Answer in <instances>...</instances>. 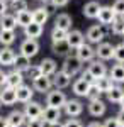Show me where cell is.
<instances>
[{
	"label": "cell",
	"mask_w": 124,
	"mask_h": 127,
	"mask_svg": "<svg viewBox=\"0 0 124 127\" xmlns=\"http://www.w3.org/2000/svg\"><path fill=\"white\" fill-rule=\"evenodd\" d=\"M82 69H83V63L76 58V56H71V54L66 56L65 61H63V64H61V71L65 75H68L70 78H73L78 73H82Z\"/></svg>",
	"instance_id": "obj_1"
},
{
	"label": "cell",
	"mask_w": 124,
	"mask_h": 127,
	"mask_svg": "<svg viewBox=\"0 0 124 127\" xmlns=\"http://www.w3.org/2000/svg\"><path fill=\"white\" fill-rule=\"evenodd\" d=\"M66 95H65V92H61V90H56V88H53V90H49L48 93H46V107H53V108H61L65 107V103H66Z\"/></svg>",
	"instance_id": "obj_2"
},
{
	"label": "cell",
	"mask_w": 124,
	"mask_h": 127,
	"mask_svg": "<svg viewBox=\"0 0 124 127\" xmlns=\"http://www.w3.org/2000/svg\"><path fill=\"white\" fill-rule=\"evenodd\" d=\"M87 73L95 81L97 78H102V76L107 75V66L104 64V61H100V59H92L88 63V66H87Z\"/></svg>",
	"instance_id": "obj_3"
},
{
	"label": "cell",
	"mask_w": 124,
	"mask_h": 127,
	"mask_svg": "<svg viewBox=\"0 0 124 127\" xmlns=\"http://www.w3.org/2000/svg\"><path fill=\"white\" fill-rule=\"evenodd\" d=\"M43 110H44V107H43L39 102L31 100V102H27V103H24V110H22V112H24L26 119L31 120V119H41Z\"/></svg>",
	"instance_id": "obj_4"
},
{
	"label": "cell",
	"mask_w": 124,
	"mask_h": 127,
	"mask_svg": "<svg viewBox=\"0 0 124 127\" xmlns=\"http://www.w3.org/2000/svg\"><path fill=\"white\" fill-rule=\"evenodd\" d=\"M104 37H105L104 26H92V27H88L85 34V39L88 41V44H100V42H104Z\"/></svg>",
	"instance_id": "obj_5"
},
{
	"label": "cell",
	"mask_w": 124,
	"mask_h": 127,
	"mask_svg": "<svg viewBox=\"0 0 124 127\" xmlns=\"http://www.w3.org/2000/svg\"><path fill=\"white\" fill-rule=\"evenodd\" d=\"M39 53V42L38 39H24L20 42V53L22 56H26V58H34L36 54Z\"/></svg>",
	"instance_id": "obj_6"
},
{
	"label": "cell",
	"mask_w": 124,
	"mask_h": 127,
	"mask_svg": "<svg viewBox=\"0 0 124 127\" xmlns=\"http://www.w3.org/2000/svg\"><path fill=\"white\" fill-rule=\"evenodd\" d=\"M75 56L82 63H90L92 59H95V49L92 48V44H88V42H83L80 48L75 49Z\"/></svg>",
	"instance_id": "obj_7"
},
{
	"label": "cell",
	"mask_w": 124,
	"mask_h": 127,
	"mask_svg": "<svg viewBox=\"0 0 124 127\" xmlns=\"http://www.w3.org/2000/svg\"><path fill=\"white\" fill-rule=\"evenodd\" d=\"M32 90L38 92V93H48L49 90H53V83H51V78L49 76H44V75H39L36 80H32Z\"/></svg>",
	"instance_id": "obj_8"
},
{
	"label": "cell",
	"mask_w": 124,
	"mask_h": 127,
	"mask_svg": "<svg viewBox=\"0 0 124 127\" xmlns=\"http://www.w3.org/2000/svg\"><path fill=\"white\" fill-rule=\"evenodd\" d=\"M65 114H66L68 117H78V115H82V112H83V103L80 102V100H76V98H70L66 100V103H65Z\"/></svg>",
	"instance_id": "obj_9"
},
{
	"label": "cell",
	"mask_w": 124,
	"mask_h": 127,
	"mask_svg": "<svg viewBox=\"0 0 124 127\" xmlns=\"http://www.w3.org/2000/svg\"><path fill=\"white\" fill-rule=\"evenodd\" d=\"M95 56L100 59V61L114 59V46H112L111 42H100V44H97Z\"/></svg>",
	"instance_id": "obj_10"
},
{
	"label": "cell",
	"mask_w": 124,
	"mask_h": 127,
	"mask_svg": "<svg viewBox=\"0 0 124 127\" xmlns=\"http://www.w3.org/2000/svg\"><path fill=\"white\" fill-rule=\"evenodd\" d=\"M117 17L114 14V10H112V7H109V5H100V9H99V14H97V19H99V22H100V26H111L112 22H114V19Z\"/></svg>",
	"instance_id": "obj_11"
},
{
	"label": "cell",
	"mask_w": 124,
	"mask_h": 127,
	"mask_svg": "<svg viewBox=\"0 0 124 127\" xmlns=\"http://www.w3.org/2000/svg\"><path fill=\"white\" fill-rule=\"evenodd\" d=\"M51 83H53V88H56V90H65V88L70 87L71 78L68 75H65L61 69H58L56 73L51 76Z\"/></svg>",
	"instance_id": "obj_12"
},
{
	"label": "cell",
	"mask_w": 124,
	"mask_h": 127,
	"mask_svg": "<svg viewBox=\"0 0 124 127\" xmlns=\"http://www.w3.org/2000/svg\"><path fill=\"white\" fill-rule=\"evenodd\" d=\"M38 66H39L41 75L49 76V78H51V76H53V75L58 71V63H56L53 58H44V59H41V63H39Z\"/></svg>",
	"instance_id": "obj_13"
},
{
	"label": "cell",
	"mask_w": 124,
	"mask_h": 127,
	"mask_svg": "<svg viewBox=\"0 0 124 127\" xmlns=\"http://www.w3.org/2000/svg\"><path fill=\"white\" fill-rule=\"evenodd\" d=\"M0 103H2V105H7V107L17 103L15 90H14V88H9V87H2L0 88Z\"/></svg>",
	"instance_id": "obj_14"
},
{
	"label": "cell",
	"mask_w": 124,
	"mask_h": 127,
	"mask_svg": "<svg viewBox=\"0 0 124 127\" xmlns=\"http://www.w3.org/2000/svg\"><path fill=\"white\" fill-rule=\"evenodd\" d=\"M66 42H68V46H70L71 49H76V48H80V46L85 42V36L82 34V31H78V29L68 31Z\"/></svg>",
	"instance_id": "obj_15"
},
{
	"label": "cell",
	"mask_w": 124,
	"mask_h": 127,
	"mask_svg": "<svg viewBox=\"0 0 124 127\" xmlns=\"http://www.w3.org/2000/svg\"><path fill=\"white\" fill-rule=\"evenodd\" d=\"M41 119H43V122L46 126L48 124H56V122H60V119H61V110L60 108H53V107H44Z\"/></svg>",
	"instance_id": "obj_16"
},
{
	"label": "cell",
	"mask_w": 124,
	"mask_h": 127,
	"mask_svg": "<svg viewBox=\"0 0 124 127\" xmlns=\"http://www.w3.org/2000/svg\"><path fill=\"white\" fill-rule=\"evenodd\" d=\"M34 90H32V87H29V85H20L19 88H15V95H17V102L19 103H27V102H31L32 100V97H34Z\"/></svg>",
	"instance_id": "obj_17"
},
{
	"label": "cell",
	"mask_w": 124,
	"mask_h": 127,
	"mask_svg": "<svg viewBox=\"0 0 124 127\" xmlns=\"http://www.w3.org/2000/svg\"><path fill=\"white\" fill-rule=\"evenodd\" d=\"M24 73H19V71H15V69H12L10 73H7V81H5V87L9 88H19L20 85H24Z\"/></svg>",
	"instance_id": "obj_18"
},
{
	"label": "cell",
	"mask_w": 124,
	"mask_h": 127,
	"mask_svg": "<svg viewBox=\"0 0 124 127\" xmlns=\"http://www.w3.org/2000/svg\"><path fill=\"white\" fill-rule=\"evenodd\" d=\"M90 87H92V83H88L87 80L76 78L75 81H73V85H71V90H73V93H75L76 97H87Z\"/></svg>",
	"instance_id": "obj_19"
},
{
	"label": "cell",
	"mask_w": 124,
	"mask_h": 127,
	"mask_svg": "<svg viewBox=\"0 0 124 127\" xmlns=\"http://www.w3.org/2000/svg\"><path fill=\"white\" fill-rule=\"evenodd\" d=\"M7 122L12 127H24L26 122H27V119H26L22 110H12L9 115H7Z\"/></svg>",
	"instance_id": "obj_20"
},
{
	"label": "cell",
	"mask_w": 124,
	"mask_h": 127,
	"mask_svg": "<svg viewBox=\"0 0 124 127\" xmlns=\"http://www.w3.org/2000/svg\"><path fill=\"white\" fill-rule=\"evenodd\" d=\"M105 110H107V105L102 100H92V102H88V114L92 117H102L105 114Z\"/></svg>",
	"instance_id": "obj_21"
},
{
	"label": "cell",
	"mask_w": 124,
	"mask_h": 127,
	"mask_svg": "<svg viewBox=\"0 0 124 127\" xmlns=\"http://www.w3.org/2000/svg\"><path fill=\"white\" fill-rule=\"evenodd\" d=\"M17 27V20H15V14H3L0 17V29L3 31H15Z\"/></svg>",
	"instance_id": "obj_22"
},
{
	"label": "cell",
	"mask_w": 124,
	"mask_h": 127,
	"mask_svg": "<svg viewBox=\"0 0 124 127\" xmlns=\"http://www.w3.org/2000/svg\"><path fill=\"white\" fill-rule=\"evenodd\" d=\"M31 66V59L26 58V56H22V54H15V58H14V63H12V68L15 69V71H19V73H26Z\"/></svg>",
	"instance_id": "obj_23"
},
{
	"label": "cell",
	"mask_w": 124,
	"mask_h": 127,
	"mask_svg": "<svg viewBox=\"0 0 124 127\" xmlns=\"http://www.w3.org/2000/svg\"><path fill=\"white\" fill-rule=\"evenodd\" d=\"M55 27L60 31H71V17L68 14H58L56 19H55Z\"/></svg>",
	"instance_id": "obj_24"
},
{
	"label": "cell",
	"mask_w": 124,
	"mask_h": 127,
	"mask_svg": "<svg viewBox=\"0 0 124 127\" xmlns=\"http://www.w3.org/2000/svg\"><path fill=\"white\" fill-rule=\"evenodd\" d=\"M99 9H100V3L95 2V0H90V2H87L85 5H83V15H85L87 19H97V14H99Z\"/></svg>",
	"instance_id": "obj_25"
},
{
	"label": "cell",
	"mask_w": 124,
	"mask_h": 127,
	"mask_svg": "<svg viewBox=\"0 0 124 127\" xmlns=\"http://www.w3.org/2000/svg\"><path fill=\"white\" fill-rule=\"evenodd\" d=\"M43 26L41 24H36V22H31L27 27H24V34L27 39H38L43 36Z\"/></svg>",
	"instance_id": "obj_26"
},
{
	"label": "cell",
	"mask_w": 124,
	"mask_h": 127,
	"mask_svg": "<svg viewBox=\"0 0 124 127\" xmlns=\"http://www.w3.org/2000/svg\"><path fill=\"white\" fill-rule=\"evenodd\" d=\"M15 54H17V53L12 48H2L0 49V64H2V66H12Z\"/></svg>",
	"instance_id": "obj_27"
},
{
	"label": "cell",
	"mask_w": 124,
	"mask_h": 127,
	"mask_svg": "<svg viewBox=\"0 0 124 127\" xmlns=\"http://www.w3.org/2000/svg\"><path fill=\"white\" fill-rule=\"evenodd\" d=\"M94 85H95V87L100 90V93H109L116 83H114L111 78H109L107 75H105V76H102V78H97L95 81H94Z\"/></svg>",
	"instance_id": "obj_28"
},
{
	"label": "cell",
	"mask_w": 124,
	"mask_h": 127,
	"mask_svg": "<svg viewBox=\"0 0 124 127\" xmlns=\"http://www.w3.org/2000/svg\"><path fill=\"white\" fill-rule=\"evenodd\" d=\"M109 78L114 83H124V64H114L109 71Z\"/></svg>",
	"instance_id": "obj_29"
},
{
	"label": "cell",
	"mask_w": 124,
	"mask_h": 127,
	"mask_svg": "<svg viewBox=\"0 0 124 127\" xmlns=\"http://www.w3.org/2000/svg\"><path fill=\"white\" fill-rule=\"evenodd\" d=\"M15 41V32L14 31H3L0 29V44L3 48H10Z\"/></svg>",
	"instance_id": "obj_30"
},
{
	"label": "cell",
	"mask_w": 124,
	"mask_h": 127,
	"mask_svg": "<svg viewBox=\"0 0 124 127\" xmlns=\"http://www.w3.org/2000/svg\"><path fill=\"white\" fill-rule=\"evenodd\" d=\"M70 51H71V48L68 46L66 41H60V42H53V53L55 54H58V56H70Z\"/></svg>",
	"instance_id": "obj_31"
},
{
	"label": "cell",
	"mask_w": 124,
	"mask_h": 127,
	"mask_svg": "<svg viewBox=\"0 0 124 127\" xmlns=\"http://www.w3.org/2000/svg\"><path fill=\"white\" fill-rule=\"evenodd\" d=\"M15 20H17V26H20V27H27L29 24L32 22V12H31V10L19 12V14H15Z\"/></svg>",
	"instance_id": "obj_32"
},
{
	"label": "cell",
	"mask_w": 124,
	"mask_h": 127,
	"mask_svg": "<svg viewBox=\"0 0 124 127\" xmlns=\"http://www.w3.org/2000/svg\"><path fill=\"white\" fill-rule=\"evenodd\" d=\"M105 95H107V100H109V102H112V103H119V102L123 100V97H124V90L121 87L114 85L112 90H111L109 93H105Z\"/></svg>",
	"instance_id": "obj_33"
},
{
	"label": "cell",
	"mask_w": 124,
	"mask_h": 127,
	"mask_svg": "<svg viewBox=\"0 0 124 127\" xmlns=\"http://www.w3.org/2000/svg\"><path fill=\"white\" fill-rule=\"evenodd\" d=\"M48 12L43 9V7H38L36 10H32V22H36V24H46V20H48Z\"/></svg>",
	"instance_id": "obj_34"
},
{
	"label": "cell",
	"mask_w": 124,
	"mask_h": 127,
	"mask_svg": "<svg viewBox=\"0 0 124 127\" xmlns=\"http://www.w3.org/2000/svg\"><path fill=\"white\" fill-rule=\"evenodd\" d=\"M111 32H114L117 36H123L124 32V17H116L114 22L111 24Z\"/></svg>",
	"instance_id": "obj_35"
},
{
	"label": "cell",
	"mask_w": 124,
	"mask_h": 127,
	"mask_svg": "<svg viewBox=\"0 0 124 127\" xmlns=\"http://www.w3.org/2000/svg\"><path fill=\"white\" fill-rule=\"evenodd\" d=\"M9 7L14 10L15 14H19V12H24V10H29L27 2H26V0H15V2H12V3H10Z\"/></svg>",
	"instance_id": "obj_36"
},
{
	"label": "cell",
	"mask_w": 124,
	"mask_h": 127,
	"mask_svg": "<svg viewBox=\"0 0 124 127\" xmlns=\"http://www.w3.org/2000/svg\"><path fill=\"white\" fill-rule=\"evenodd\" d=\"M114 59L119 64H124V42L114 46Z\"/></svg>",
	"instance_id": "obj_37"
},
{
	"label": "cell",
	"mask_w": 124,
	"mask_h": 127,
	"mask_svg": "<svg viewBox=\"0 0 124 127\" xmlns=\"http://www.w3.org/2000/svg\"><path fill=\"white\" fill-rule=\"evenodd\" d=\"M66 34L68 32H65V31H60V29H56V27H53V31H51V41H53V42L66 41Z\"/></svg>",
	"instance_id": "obj_38"
},
{
	"label": "cell",
	"mask_w": 124,
	"mask_h": 127,
	"mask_svg": "<svg viewBox=\"0 0 124 127\" xmlns=\"http://www.w3.org/2000/svg\"><path fill=\"white\" fill-rule=\"evenodd\" d=\"M100 97H102V93H100V90L92 83V87H90V90H88V93H87V98H88V102H92V100H100Z\"/></svg>",
	"instance_id": "obj_39"
},
{
	"label": "cell",
	"mask_w": 124,
	"mask_h": 127,
	"mask_svg": "<svg viewBox=\"0 0 124 127\" xmlns=\"http://www.w3.org/2000/svg\"><path fill=\"white\" fill-rule=\"evenodd\" d=\"M39 75H41V71H39V66H38V64H31V66H29V69L26 71V78H29L31 81H32V80H36Z\"/></svg>",
	"instance_id": "obj_40"
},
{
	"label": "cell",
	"mask_w": 124,
	"mask_h": 127,
	"mask_svg": "<svg viewBox=\"0 0 124 127\" xmlns=\"http://www.w3.org/2000/svg\"><path fill=\"white\" fill-rule=\"evenodd\" d=\"M112 10L117 17H124V0H116L112 5Z\"/></svg>",
	"instance_id": "obj_41"
},
{
	"label": "cell",
	"mask_w": 124,
	"mask_h": 127,
	"mask_svg": "<svg viewBox=\"0 0 124 127\" xmlns=\"http://www.w3.org/2000/svg\"><path fill=\"white\" fill-rule=\"evenodd\" d=\"M63 127H83V124H82V120H80V119L70 117L68 120L63 122Z\"/></svg>",
	"instance_id": "obj_42"
},
{
	"label": "cell",
	"mask_w": 124,
	"mask_h": 127,
	"mask_svg": "<svg viewBox=\"0 0 124 127\" xmlns=\"http://www.w3.org/2000/svg\"><path fill=\"white\" fill-rule=\"evenodd\" d=\"M26 127H46V124L43 122V119H31L26 122Z\"/></svg>",
	"instance_id": "obj_43"
},
{
	"label": "cell",
	"mask_w": 124,
	"mask_h": 127,
	"mask_svg": "<svg viewBox=\"0 0 124 127\" xmlns=\"http://www.w3.org/2000/svg\"><path fill=\"white\" fill-rule=\"evenodd\" d=\"M43 9L48 12V15H51V14H55L56 7H55V3H53L51 0H48V2H44V3H43Z\"/></svg>",
	"instance_id": "obj_44"
},
{
	"label": "cell",
	"mask_w": 124,
	"mask_h": 127,
	"mask_svg": "<svg viewBox=\"0 0 124 127\" xmlns=\"http://www.w3.org/2000/svg\"><path fill=\"white\" fill-rule=\"evenodd\" d=\"M102 126H104V127H123L121 124H119V120H117L116 117H114V119H112V117H111V119H107V120H105Z\"/></svg>",
	"instance_id": "obj_45"
},
{
	"label": "cell",
	"mask_w": 124,
	"mask_h": 127,
	"mask_svg": "<svg viewBox=\"0 0 124 127\" xmlns=\"http://www.w3.org/2000/svg\"><path fill=\"white\" fill-rule=\"evenodd\" d=\"M7 10H9V2L7 0H0V17L3 14H7Z\"/></svg>",
	"instance_id": "obj_46"
},
{
	"label": "cell",
	"mask_w": 124,
	"mask_h": 127,
	"mask_svg": "<svg viewBox=\"0 0 124 127\" xmlns=\"http://www.w3.org/2000/svg\"><path fill=\"white\" fill-rule=\"evenodd\" d=\"M53 3H55V7H66L68 3H70V0H51Z\"/></svg>",
	"instance_id": "obj_47"
},
{
	"label": "cell",
	"mask_w": 124,
	"mask_h": 127,
	"mask_svg": "<svg viewBox=\"0 0 124 127\" xmlns=\"http://www.w3.org/2000/svg\"><path fill=\"white\" fill-rule=\"evenodd\" d=\"M5 81H7V73L3 69H0V88L5 87Z\"/></svg>",
	"instance_id": "obj_48"
},
{
	"label": "cell",
	"mask_w": 124,
	"mask_h": 127,
	"mask_svg": "<svg viewBox=\"0 0 124 127\" xmlns=\"http://www.w3.org/2000/svg\"><path fill=\"white\" fill-rule=\"evenodd\" d=\"M80 78L87 80V81H88V83H94V78H92V76H90V75H88V73H87V69H85V71H82V76H80Z\"/></svg>",
	"instance_id": "obj_49"
},
{
	"label": "cell",
	"mask_w": 124,
	"mask_h": 127,
	"mask_svg": "<svg viewBox=\"0 0 124 127\" xmlns=\"http://www.w3.org/2000/svg\"><path fill=\"white\" fill-rule=\"evenodd\" d=\"M116 119H117V120H119V124L124 127V110H119V114L116 115Z\"/></svg>",
	"instance_id": "obj_50"
},
{
	"label": "cell",
	"mask_w": 124,
	"mask_h": 127,
	"mask_svg": "<svg viewBox=\"0 0 124 127\" xmlns=\"http://www.w3.org/2000/svg\"><path fill=\"white\" fill-rule=\"evenodd\" d=\"M0 127H9L7 117H3V115H0Z\"/></svg>",
	"instance_id": "obj_51"
},
{
	"label": "cell",
	"mask_w": 124,
	"mask_h": 127,
	"mask_svg": "<svg viewBox=\"0 0 124 127\" xmlns=\"http://www.w3.org/2000/svg\"><path fill=\"white\" fill-rule=\"evenodd\" d=\"M87 127H104V126H102V122H97V120H94V122L87 124Z\"/></svg>",
	"instance_id": "obj_52"
},
{
	"label": "cell",
	"mask_w": 124,
	"mask_h": 127,
	"mask_svg": "<svg viewBox=\"0 0 124 127\" xmlns=\"http://www.w3.org/2000/svg\"><path fill=\"white\" fill-rule=\"evenodd\" d=\"M46 127H63V122H56V124H48Z\"/></svg>",
	"instance_id": "obj_53"
},
{
	"label": "cell",
	"mask_w": 124,
	"mask_h": 127,
	"mask_svg": "<svg viewBox=\"0 0 124 127\" xmlns=\"http://www.w3.org/2000/svg\"><path fill=\"white\" fill-rule=\"evenodd\" d=\"M119 105H121V110H124V97H123V100L119 102Z\"/></svg>",
	"instance_id": "obj_54"
},
{
	"label": "cell",
	"mask_w": 124,
	"mask_h": 127,
	"mask_svg": "<svg viewBox=\"0 0 124 127\" xmlns=\"http://www.w3.org/2000/svg\"><path fill=\"white\" fill-rule=\"evenodd\" d=\"M38 2H41V3H44V2H48V0H38Z\"/></svg>",
	"instance_id": "obj_55"
},
{
	"label": "cell",
	"mask_w": 124,
	"mask_h": 127,
	"mask_svg": "<svg viewBox=\"0 0 124 127\" xmlns=\"http://www.w3.org/2000/svg\"><path fill=\"white\" fill-rule=\"evenodd\" d=\"M7 2H9V3H12V2H15V0H7Z\"/></svg>",
	"instance_id": "obj_56"
},
{
	"label": "cell",
	"mask_w": 124,
	"mask_h": 127,
	"mask_svg": "<svg viewBox=\"0 0 124 127\" xmlns=\"http://www.w3.org/2000/svg\"><path fill=\"white\" fill-rule=\"evenodd\" d=\"M0 108H2V103H0Z\"/></svg>",
	"instance_id": "obj_57"
},
{
	"label": "cell",
	"mask_w": 124,
	"mask_h": 127,
	"mask_svg": "<svg viewBox=\"0 0 124 127\" xmlns=\"http://www.w3.org/2000/svg\"><path fill=\"white\" fill-rule=\"evenodd\" d=\"M123 36H124V32H123Z\"/></svg>",
	"instance_id": "obj_58"
},
{
	"label": "cell",
	"mask_w": 124,
	"mask_h": 127,
	"mask_svg": "<svg viewBox=\"0 0 124 127\" xmlns=\"http://www.w3.org/2000/svg\"><path fill=\"white\" fill-rule=\"evenodd\" d=\"M9 127H12V126H9Z\"/></svg>",
	"instance_id": "obj_59"
}]
</instances>
